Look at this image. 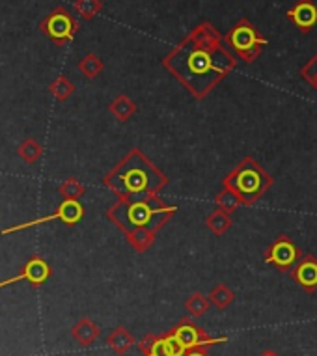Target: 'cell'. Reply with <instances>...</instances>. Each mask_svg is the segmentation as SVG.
I'll list each match as a JSON object with an SVG mask.
<instances>
[{
	"label": "cell",
	"instance_id": "1",
	"mask_svg": "<svg viewBox=\"0 0 317 356\" xmlns=\"http://www.w3.org/2000/svg\"><path fill=\"white\" fill-rule=\"evenodd\" d=\"M163 65L196 99H204L235 70L237 60L211 24H200L172 51Z\"/></svg>",
	"mask_w": 317,
	"mask_h": 356
},
{
	"label": "cell",
	"instance_id": "2",
	"mask_svg": "<svg viewBox=\"0 0 317 356\" xmlns=\"http://www.w3.org/2000/svg\"><path fill=\"white\" fill-rule=\"evenodd\" d=\"M103 183L117 198H138L161 193L168 185V175L163 174L142 149L133 147L111 172H106Z\"/></svg>",
	"mask_w": 317,
	"mask_h": 356
},
{
	"label": "cell",
	"instance_id": "3",
	"mask_svg": "<svg viewBox=\"0 0 317 356\" xmlns=\"http://www.w3.org/2000/svg\"><path fill=\"white\" fill-rule=\"evenodd\" d=\"M177 213V205H170L158 198V194L138 196V198H117L114 205L106 209V218L122 229L124 235L140 228L152 229L157 234Z\"/></svg>",
	"mask_w": 317,
	"mask_h": 356
},
{
	"label": "cell",
	"instance_id": "4",
	"mask_svg": "<svg viewBox=\"0 0 317 356\" xmlns=\"http://www.w3.org/2000/svg\"><path fill=\"white\" fill-rule=\"evenodd\" d=\"M273 185L275 177L267 174L263 166L252 157L241 159L222 179V187L231 188L241 198L243 205H254L259 202Z\"/></svg>",
	"mask_w": 317,
	"mask_h": 356
},
{
	"label": "cell",
	"instance_id": "5",
	"mask_svg": "<svg viewBox=\"0 0 317 356\" xmlns=\"http://www.w3.org/2000/svg\"><path fill=\"white\" fill-rule=\"evenodd\" d=\"M226 41H228L229 47L237 53V56H241L248 64L258 58L261 49L267 45V40L248 21H241V23L235 24L234 29L229 30V34L226 35Z\"/></svg>",
	"mask_w": 317,
	"mask_h": 356
},
{
	"label": "cell",
	"instance_id": "6",
	"mask_svg": "<svg viewBox=\"0 0 317 356\" xmlns=\"http://www.w3.org/2000/svg\"><path fill=\"white\" fill-rule=\"evenodd\" d=\"M40 30L47 35L49 40L54 41L56 45H65L67 41L75 38L76 30H79V23H76L75 17L65 8L60 6L43 19L42 23H40Z\"/></svg>",
	"mask_w": 317,
	"mask_h": 356
},
{
	"label": "cell",
	"instance_id": "7",
	"mask_svg": "<svg viewBox=\"0 0 317 356\" xmlns=\"http://www.w3.org/2000/svg\"><path fill=\"white\" fill-rule=\"evenodd\" d=\"M302 256L304 254L299 250V246L295 245L291 237L280 235L270 243V246L265 252V263L273 265L280 273H291L295 265L302 259Z\"/></svg>",
	"mask_w": 317,
	"mask_h": 356
},
{
	"label": "cell",
	"instance_id": "8",
	"mask_svg": "<svg viewBox=\"0 0 317 356\" xmlns=\"http://www.w3.org/2000/svg\"><path fill=\"white\" fill-rule=\"evenodd\" d=\"M174 338L185 347V349H196V347H213V345L226 343L228 338H211L209 334L200 328L196 323H193L188 317H183L181 321L177 323L176 327L170 330Z\"/></svg>",
	"mask_w": 317,
	"mask_h": 356
},
{
	"label": "cell",
	"instance_id": "9",
	"mask_svg": "<svg viewBox=\"0 0 317 356\" xmlns=\"http://www.w3.org/2000/svg\"><path fill=\"white\" fill-rule=\"evenodd\" d=\"M138 350L144 356H183L185 347H183L174 334L168 330L166 334H146L144 338L136 343Z\"/></svg>",
	"mask_w": 317,
	"mask_h": 356
},
{
	"label": "cell",
	"instance_id": "10",
	"mask_svg": "<svg viewBox=\"0 0 317 356\" xmlns=\"http://www.w3.org/2000/svg\"><path fill=\"white\" fill-rule=\"evenodd\" d=\"M84 216V207L79 202H73V200H64L62 204L58 205V209L51 213L47 216H42V218H35V220H30L26 224H19V226H13V228L4 229L2 234H13V232H19V229L24 228H34V226H40V224H45V222L51 220H62L67 226H75L76 222L81 220Z\"/></svg>",
	"mask_w": 317,
	"mask_h": 356
},
{
	"label": "cell",
	"instance_id": "11",
	"mask_svg": "<svg viewBox=\"0 0 317 356\" xmlns=\"http://www.w3.org/2000/svg\"><path fill=\"white\" fill-rule=\"evenodd\" d=\"M49 276H51V267H49V263L40 256H32L29 261L24 263V267L21 269L19 275H15L13 278H8V280L0 282V287H6L10 284H15V282L26 280L32 286H42L43 282L47 280Z\"/></svg>",
	"mask_w": 317,
	"mask_h": 356
},
{
	"label": "cell",
	"instance_id": "12",
	"mask_svg": "<svg viewBox=\"0 0 317 356\" xmlns=\"http://www.w3.org/2000/svg\"><path fill=\"white\" fill-rule=\"evenodd\" d=\"M291 278L306 293H314L317 289V257L311 254H304L295 269L291 270Z\"/></svg>",
	"mask_w": 317,
	"mask_h": 356
},
{
	"label": "cell",
	"instance_id": "13",
	"mask_svg": "<svg viewBox=\"0 0 317 356\" xmlns=\"http://www.w3.org/2000/svg\"><path fill=\"white\" fill-rule=\"evenodd\" d=\"M288 17L289 21L297 24V29H300L306 34L317 24V6L311 4L310 0H300L289 10Z\"/></svg>",
	"mask_w": 317,
	"mask_h": 356
},
{
	"label": "cell",
	"instance_id": "14",
	"mask_svg": "<svg viewBox=\"0 0 317 356\" xmlns=\"http://www.w3.org/2000/svg\"><path fill=\"white\" fill-rule=\"evenodd\" d=\"M99 334L101 328L97 327L92 319H88V317L76 321L75 327L71 328V336H73V339H75L81 347H90L92 343H95L97 338H99Z\"/></svg>",
	"mask_w": 317,
	"mask_h": 356
},
{
	"label": "cell",
	"instance_id": "15",
	"mask_svg": "<svg viewBox=\"0 0 317 356\" xmlns=\"http://www.w3.org/2000/svg\"><path fill=\"white\" fill-rule=\"evenodd\" d=\"M136 343L135 336L127 330L125 327H117L114 328L111 334H108V338H106V345L111 347L116 355H127L131 350V347Z\"/></svg>",
	"mask_w": 317,
	"mask_h": 356
},
{
	"label": "cell",
	"instance_id": "16",
	"mask_svg": "<svg viewBox=\"0 0 317 356\" xmlns=\"http://www.w3.org/2000/svg\"><path fill=\"white\" fill-rule=\"evenodd\" d=\"M108 111H111V114L116 118L117 122H129L131 118L135 116L136 105L135 101L129 99L127 95H117L116 99L111 103V106H108Z\"/></svg>",
	"mask_w": 317,
	"mask_h": 356
},
{
	"label": "cell",
	"instance_id": "17",
	"mask_svg": "<svg viewBox=\"0 0 317 356\" xmlns=\"http://www.w3.org/2000/svg\"><path fill=\"white\" fill-rule=\"evenodd\" d=\"M127 237V243H129L136 252H146L152 248V245L155 243V232L147 228H140L135 229V232H131L129 235H125Z\"/></svg>",
	"mask_w": 317,
	"mask_h": 356
},
{
	"label": "cell",
	"instance_id": "18",
	"mask_svg": "<svg viewBox=\"0 0 317 356\" xmlns=\"http://www.w3.org/2000/svg\"><path fill=\"white\" fill-rule=\"evenodd\" d=\"M231 224H234V222H231V215H229V213H224V211L220 209H215L211 215L206 218V226L211 229L215 235H224L229 228H231Z\"/></svg>",
	"mask_w": 317,
	"mask_h": 356
},
{
	"label": "cell",
	"instance_id": "19",
	"mask_svg": "<svg viewBox=\"0 0 317 356\" xmlns=\"http://www.w3.org/2000/svg\"><path fill=\"white\" fill-rule=\"evenodd\" d=\"M17 153L24 163L35 164L40 159L43 157V146L40 144V142L35 140V138H26L24 142H21Z\"/></svg>",
	"mask_w": 317,
	"mask_h": 356
},
{
	"label": "cell",
	"instance_id": "20",
	"mask_svg": "<svg viewBox=\"0 0 317 356\" xmlns=\"http://www.w3.org/2000/svg\"><path fill=\"white\" fill-rule=\"evenodd\" d=\"M215 204H217V209L224 211V213H235V211L239 209L243 205L241 198L237 196V194L231 191V188H226L222 187V191H220V194H218L217 198H215Z\"/></svg>",
	"mask_w": 317,
	"mask_h": 356
},
{
	"label": "cell",
	"instance_id": "21",
	"mask_svg": "<svg viewBox=\"0 0 317 356\" xmlns=\"http://www.w3.org/2000/svg\"><path fill=\"white\" fill-rule=\"evenodd\" d=\"M234 300L235 293L231 291L228 286H224V284L215 286L211 289V293H209V302H211L213 306H217L218 309H226Z\"/></svg>",
	"mask_w": 317,
	"mask_h": 356
},
{
	"label": "cell",
	"instance_id": "22",
	"mask_svg": "<svg viewBox=\"0 0 317 356\" xmlns=\"http://www.w3.org/2000/svg\"><path fill=\"white\" fill-rule=\"evenodd\" d=\"M209 306H211L209 297L202 295V293H194V295H190V297L185 300V309H187L188 314H190L193 317L206 316Z\"/></svg>",
	"mask_w": 317,
	"mask_h": 356
},
{
	"label": "cell",
	"instance_id": "23",
	"mask_svg": "<svg viewBox=\"0 0 317 356\" xmlns=\"http://www.w3.org/2000/svg\"><path fill=\"white\" fill-rule=\"evenodd\" d=\"M58 193L62 194V198L64 200H73V202H79V200L83 198L84 193H86V188L79 179L75 177H70V179H65L62 185L58 187Z\"/></svg>",
	"mask_w": 317,
	"mask_h": 356
},
{
	"label": "cell",
	"instance_id": "24",
	"mask_svg": "<svg viewBox=\"0 0 317 356\" xmlns=\"http://www.w3.org/2000/svg\"><path fill=\"white\" fill-rule=\"evenodd\" d=\"M75 92V84L70 81V79H65L64 75H60L56 81L51 84V94H53L54 99L58 101H67Z\"/></svg>",
	"mask_w": 317,
	"mask_h": 356
},
{
	"label": "cell",
	"instance_id": "25",
	"mask_svg": "<svg viewBox=\"0 0 317 356\" xmlns=\"http://www.w3.org/2000/svg\"><path fill=\"white\" fill-rule=\"evenodd\" d=\"M79 71H81L84 76H88V79H95V76H99V73L103 71V62H101L99 56H95V54L90 53L79 62Z\"/></svg>",
	"mask_w": 317,
	"mask_h": 356
},
{
	"label": "cell",
	"instance_id": "26",
	"mask_svg": "<svg viewBox=\"0 0 317 356\" xmlns=\"http://www.w3.org/2000/svg\"><path fill=\"white\" fill-rule=\"evenodd\" d=\"M75 10L84 19H94L101 12L99 0H76Z\"/></svg>",
	"mask_w": 317,
	"mask_h": 356
},
{
	"label": "cell",
	"instance_id": "27",
	"mask_svg": "<svg viewBox=\"0 0 317 356\" xmlns=\"http://www.w3.org/2000/svg\"><path fill=\"white\" fill-rule=\"evenodd\" d=\"M300 75L317 92V54L300 70Z\"/></svg>",
	"mask_w": 317,
	"mask_h": 356
},
{
	"label": "cell",
	"instance_id": "28",
	"mask_svg": "<svg viewBox=\"0 0 317 356\" xmlns=\"http://www.w3.org/2000/svg\"><path fill=\"white\" fill-rule=\"evenodd\" d=\"M183 356H211L207 347H196V349H188L183 353Z\"/></svg>",
	"mask_w": 317,
	"mask_h": 356
},
{
	"label": "cell",
	"instance_id": "29",
	"mask_svg": "<svg viewBox=\"0 0 317 356\" xmlns=\"http://www.w3.org/2000/svg\"><path fill=\"white\" fill-rule=\"evenodd\" d=\"M259 356H278V355H276L275 350H265V353H261Z\"/></svg>",
	"mask_w": 317,
	"mask_h": 356
}]
</instances>
